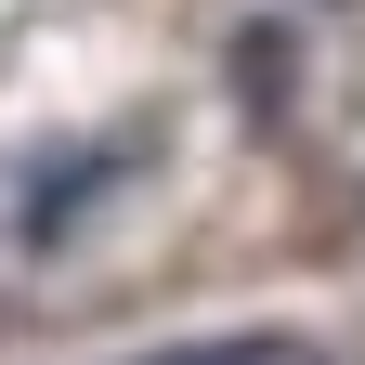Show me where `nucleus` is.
Segmentation results:
<instances>
[{
	"instance_id": "obj_2",
	"label": "nucleus",
	"mask_w": 365,
	"mask_h": 365,
	"mask_svg": "<svg viewBox=\"0 0 365 365\" xmlns=\"http://www.w3.org/2000/svg\"><path fill=\"white\" fill-rule=\"evenodd\" d=\"M287 91H300V39H287V26H235V105L274 130V118H287Z\"/></svg>"
},
{
	"instance_id": "obj_3",
	"label": "nucleus",
	"mask_w": 365,
	"mask_h": 365,
	"mask_svg": "<svg viewBox=\"0 0 365 365\" xmlns=\"http://www.w3.org/2000/svg\"><path fill=\"white\" fill-rule=\"evenodd\" d=\"M157 365H327L313 339H196V352H157Z\"/></svg>"
},
{
	"instance_id": "obj_1",
	"label": "nucleus",
	"mask_w": 365,
	"mask_h": 365,
	"mask_svg": "<svg viewBox=\"0 0 365 365\" xmlns=\"http://www.w3.org/2000/svg\"><path fill=\"white\" fill-rule=\"evenodd\" d=\"M105 170H130V130H118V144H66V157H39V170H26V209H14V235H26V248H53L66 222L105 196Z\"/></svg>"
}]
</instances>
